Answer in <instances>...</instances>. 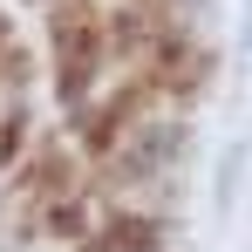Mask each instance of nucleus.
Returning a JSON list of instances; mask_svg holds the SVG:
<instances>
[{"label": "nucleus", "mask_w": 252, "mask_h": 252, "mask_svg": "<svg viewBox=\"0 0 252 252\" xmlns=\"http://www.w3.org/2000/svg\"><path fill=\"white\" fill-rule=\"evenodd\" d=\"M150 246V225H116L109 232V252H143Z\"/></svg>", "instance_id": "obj_1"}]
</instances>
